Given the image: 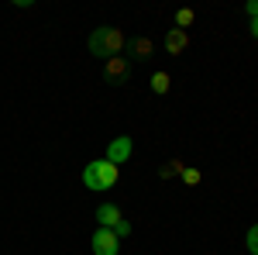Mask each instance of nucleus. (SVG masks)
Segmentation results:
<instances>
[{"label":"nucleus","mask_w":258,"mask_h":255,"mask_svg":"<svg viewBox=\"0 0 258 255\" xmlns=\"http://www.w3.org/2000/svg\"><path fill=\"white\" fill-rule=\"evenodd\" d=\"M124 45H127V38H124V31L120 28H97L90 38H86V48H90V56H97V59H114V56H120L124 52Z\"/></svg>","instance_id":"f257e3e1"},{"label":"nucleus","mask_w":258,"mask_h":255,"mask_svg":"<svg viewBox=\"0 0 258 255\" xmlns=\"http://www.w3.org/2000/svg\"><path fill=\"white\" fill-rule=\"evenodd\" d=\"M120 169L114 162H107V159H97V162H90L86 169H83V186L86 190H110L114 183H117Z\"/></svg>","instance_id":"f03ea898"},{"label":"nucleus","mask_w":258,"mask_h":255,"mask_svg":"<svg viewBox=\"0 0 258 255\" xmlns=\"http://www.w3.org/2000/svg\"><path fill=\"white\" fill-rule=\"evenodd\" d=\"M103 79L110 83V86H124V83H131V59L127 56H114V59L103 62Z\"/></svg>","instance_id":"7ed1b4c3"},{"label":"nucleus","mask_w":258,"mask_h":255,"mask_svg":"<svg viewBox=\"0 0 258 255\" xmlns=\"http://www.w3.org/2000/svg\"><path fill=\"white\" fill-rule=\"evenodd\" d=\"M90 245H93V255H117L120 252V238L110 228H97L93 238H90Z\"/></svg>","instance_id":"20e7f679"},{"label":"nucleus","mask_w":258,"mask_h":255,"mask_svg":"<svg viewBox=\"0 0 258 255\" xmlns=\"http://www.w3.org/2000/svg\"><path fill=\"white\" fill-rule=\"evenodd\" d=\"M131 152H135V141L127 135H120V138H110V145H107V162H114V166H124L127 159H131Z\"/></svg>","instance_id":"39448f33"},{"label":"nucleus","mask_w":258,"mask_h":255,"mask_svg":"<svg viewBox=\"0 0 258 255\" xmlns=\"http://www.w3.org/2000/svg\"><path fill=\"white\" fill-rule=\"evenodd\" d=\"M124 48H127V52H131V56H135L138 62H145V59H152V56H155V41L148 38V35H138V38H131L127 45H124Z\"/></svg>","instance_id":"423d86ee"},{"label":"nucleus","mask_w":258,"mask_h":255,"mask_svg":"<svg viewBox=\"0 0 258 255\" xmlns=\"http://www.w3.org/2000/svg\"><path fill=\"white\" fill-rule=\"evenodd\" d=\"M97 221H100V228H110V231H114L120 221H124V214H120L117 203H100L97 207Z\"/></svg>","instance_id":"0eeeda50"},{"label":"nucleus","mask_w":258,"mask_h":255,"mask_svg":"<svg viewBox=\"0 0 258 255\" xmlns=\"http://www.w3.org/2000/svg\"><path fill=\"white\" fill-rule=\"evenodd\" d=\"M189 48V31H179V28H172L169 35H165V52L169 56H182Z\"/></svg>","instance_id":"6e6552de"},{"label":"nucleus","mask_w":258,"mask_h":255,"mask_svg":"<svg viewBox=\"0 0 258 255\" xmlns=\"http://www.w3.org/2000/svg\"><path fill=\"white\" fill-rule=\"evenodd\" d=\"M182 169H186V166H182V159H169V162L159 169V176L162 179H172V176H182Z\"/></svg>","instance_id":"1a4fd4ad"},{"label":"nucleus","mask_w":258,"mask_h":255,"mask_svg":"<svg viewBox=\"0 0 258 255\" xmlns=\"http://www.w3.org/2000/svg\"><path fill=\"white\" fill-rule=\"evenodd\" d=\"M169 86H172V79H169V73H152V93H169Z\"/></svg>","instance_id":"9d476101"},{"label":"nucleus","mask_w":258,"mask_h":255,"mask_svg":"<svg viewBox=\"0 0 258 255\" xmlns=\"http://www.w3.org/2000/svg\"><path fill=\"white\" fill-rule=\"evenodd\" d=\"M193 18H197V14H193V7H182V11H176V28H179V31H186V28L193 24Z\"/></svg>","instance_id":"9b49d317"},{"label":"nucleus","mask_w":258,"mask_h":255,"mask_svg":"<svg viewBox=\"0 0 258 255\" xmlns=\"http://www.w3.org/2000/svg\"><path fill=\"white\" fill-rule=\"evenodd\" d=\"M200 179H203V173H200V169H193V166H186V169H182V183H189V186H197Z\"/></svg>","instance_id":"f8f14e48"},{"label":"nucleus","mask_w":258,"mask_h":255,"mask_svg":"<svg viewBox=\"0 0 258 255\" xmlns=\"http://www.w3.org/2000/svg\"><path fill=\"white\" fill-rule=\"evenodd\" d=\"M248 252L258 255V224H255V228H248Z\"/></svg>","instance_id":"ddd939ff"},{"label":"nucleus","mask_w":258,"mask_h":255,"mask_svg":"<svg viewBox=\"0 0 258 255\" xmlns=\"http://www.w3.org/2000/svg\"><path fill=\"white\" fill-rule=\"evenodd\" d=\"M114 235H117V238H127V235H131V224H127V221H120L117 228H114Z\"/></svg>","instance_id":"4468645a"},{"label":"nucleus","mask_w":258,"mask_h":255,"mask_svg":"<svg viewBox=\"0 0 258 255\" xmlns=\"http://www.w3.org/2000/svg\"><path fill=\"white\" fill-rule=\"evenodd\" d=\"M244 11H248V18H258V0H248Z\"/></svg>","instance_id":"2eb2a0df"},{"label":"nucleus","mask_w":258,"mask_h":255,"mask_svg":"<svg viewBox=\"0 0 258 255\" xmlns=\"http://www.w3.org/2000/svg\"><path fill=\"white\" fill-rule=\"evenodd\" d=\"M251 35L258 38V18H251Z\"/></svg>","instance_id":"dca6fc26"}]
</instances>
